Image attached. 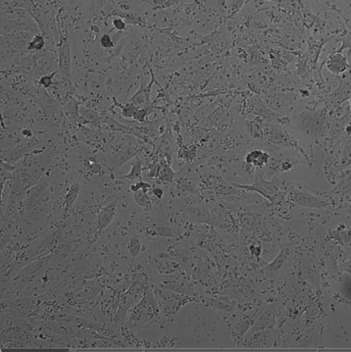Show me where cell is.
<instances>
[{"mask_svg": "<svg viewBox=\"0 0 351 352\" xmlns=\"http://www.w3.org/2000/svg\"><path fill=\"white\" fill-rule=\"evenodd\" d=\"M128 249L130 255L133 257L138 256L140 254L141 250V244L139 239L137 238L130 239L128 245Z\"/></svg>", "mask_w": 351, "mask_h": 352, "instance_id": "obj_11", "label": "cell"}, {"mask_svg": "<svg viewBox=\"0 0 351 352\" xmlns=\"http://www.w3.org/2000/svg\"><path fill=\"white\" fill-rule=\"evenodd\" d=\"M116 210V203H112L103 207L100 210L98 217L99 227L103 231L108 226L114 217Z\"/></svg>", "mask_w": 351, "mask_h": 352, "instance_id": "obj_3", "label": "cell"}, {"mask_svg": "<svg viewBox=\"0 0 351 352\" xmlns=\"http://www.w3.org/2000/svg\"><path fill=\"white\" fill-rule=\"evenodd\" d=\"M36 67L41 71H45L49 68V61L46 57H40L37 59Z\"/></svg>", "mask_w": 351, "mask_h": 352, "instance_id": "obj_15", "label": "cell"}, {"mask_svg": "<svg viewBox=\"0 0 351 352\" xmlns=\"http://www.w3.org/2000/svg\"><path fill=\"white\" fill-rule=\"evenodd\" d=\"M158 227L155 229V232H156L157 235H159L160 236L169 237L172 235V232L170 231L169 227L165 225H158Z\"/></svg>", "mask_w": 351, "mask_h": 352, "instance_id": "obj_17", "label": "cell"}, {"mask_svg": "<svg viewBox=\"0 0 351 352\" xmlns=\"http://www.w3.org/2000/svg\"><path fill=\"white\" fill-rule=\"evenodd\" d=\"M134 199L139 206H147L150 204L149 198L146 195V193L143 190H139L138 192H135L134 194Z\"/></svg>", "mask_w": 351, "mask_h": 352, "instance_id": "obj_12", "label": "cell"}, {"mask_svg": "<svg viewBox=\"0 0 351 352\" xmlns=\"http://www.w3.org/2000/svg\"><path fill=\"white\" fill-rule=\"evenodd\" d=\"M56 74V72H52V73L49 74H44V75L40 78V84H41L44 88H49L51 85L53 84V81L52 80H53V78Z\"/></svg>", "mask_w": 351, "mask_h": 352, "instance_id": "obj_13", "label": "cell"}, {"mask_svg": "<svg viewBox=\"0 0 351 352\" xmlns=\"http://www.w3.org/2000/svg\"><path fill=\"white\" fill-rule=\"evenodd\" d=\"M349 105H350V107L351 108V97L350 99H349Z\"/></svg>", "mask_w": 351, "mask_h": 352, "instance_id": "obj_20", "label": "cell"}, {"mask_svg": "<svg viewBox=\"0 0 351 352\" xmlns=\"http://www.w3.org/2000/svg\"><path fill=\"white\" fill-rule=\"evenodd\" d=\"M44 44H45V41L44 37L40 35H37L28 43L27 49L29 50H40L43 49Z\"/></svg>", "mask_w": 351, "mask_h": 352, "instance_id": "obj_10", "label": "cell"}, {"mask_svg": "<svg viewBox=\"0 0 351 352\" xmlns=\"http://www.w3.org/2000/svg\"><path fill=\"white\" fill-rule=\"evenodd\" d=\"M270 155L267 152L262 150H253L246 155L247 163L252 164L255 167H262L269 162Z\"/></svg>", "mask_w": 351, "mask_h": 352, "instance_id": "obj_4", "label": "cell"}, {"mask_svg": "<svg viewBox=\"0 0 351 352\" xmlns=\"http://www.w3.org/2000/svg\"><path fill=\"white\" fill-rule=\"evenodd\" d=\"M114 101L116 102V105L119 106V108L121 109V113L123 116L126 118H135L138 108L137 106H136L134 103H126L119 104V102L116 101L115 99H114Z\"/></svg>", "mask_w": 351, "mask_h": 352, "instance_id": "obj_9", "label": "cell"}, {"mask_svg": "<svg viewBox=\"0 0 351 352\" xmlns=\"http://www.w3.org/2000/svg\"><path fill=\"white\" fill-rule=\"evenodd\" d=\"M153 194L155 196H156V198H161L162 196H163V192H162L161 189H154V190L152 191Z\"/></svg>", "mask_w": 351, "mask_h": 352, "instance_id": "obj_19", "label": "cell"}, {"mask_svg": "<svg viewBox=\"0 0 351 352\" xmlns=\"http://www.w3.org/2000/svg\"><path fill=\"white\" fill-rule=\"evenodd\" d=\"M326 67L331 73L338 75L344 73L349 68L348 59L342 53L335 52L329 56L326 61Z\"/></svg>", "mask_w": 351, "mask_h": 352, "instance_id": "obj_1", "label": "cell"}, {"mask_svg": "<svg viewBox=\"0 0 351 352\" xmlns=\"http://www.w3.org/2000/svg\"><path fill=\"white\" fill-rule=\"evenodd\" d=\"M141 174H142V162L141 160H137L132 162L131 170L122 178L130 180H138L141 178Z\"/></svg>", "mask_w": 351, "mask_h": 352, "instance_id": "obj_8", "label": "cell"}, {"mask_svg": "<svg viewBox=\"0 0 351 352\" xmlns=\"http://www.w3.org/2000/svg\"><path fill=\"white\" fill-rule=\"evenodd\" d=\"M275 313L273 309H269L264 313L263 315L260 316L256 324L254 326V330L258 331L263 330L264 328H271L274 322Z\"/></svg>", "mask_w": 351, "mask_h": 352, "instance_id": "obj_5", "label": "cell"}, {"mask_svg": "<svg viewBox=\"0 0 351 352\" xmlns=\"http://www.w3.org/2000/svg\"><path fill=\"white\" fill-rule=\"evenodd\" d=\"M100 43L102 47L105 48V49H110V48L114 47V42H113L112 38L110 35L107 34L102 35V37H100Z\"/></svg>", "mask_w": 351, "mask_h": 352, "instance_id": "obj_14", "label": "cell"}, {"mask_svg": "<svg viewBox=\"0 0 351 352\" xmlns=\"http://www.w3.org/2000/svg\"><path fill=\"white\" fill-rule=\"evenodd\" d=\"M286 259H287V256H286L285 251H282L279 255L277 256L275 260H273V262L268 265L266 268L265 270L267 275L271 276L276 275L285 264Z\"/></svg>", "mask_w": 351, "mask_h": 352, "instance_id": "obj_6", "label": "cell"}, {"mask_svg": "<svg viewBox=\"0 0 351 352\" xmlns=\"http://www.w3.org/2000/svg\"><path fill=\"white\" fill-rule=\"evenodd\" d=\"M113 26L117 31H123L126 28V23L122 19L119 18L114 19L112 22Z\"/></svg>", "mask_w": 351, "mask_h": 352, "instance_id": "obj_18", "label": "cell"}, {"mask_svg": "<svg viewBox=\"0 0 351 352\" xmlns=\"http://www.w3.org/2000/svg\"><path fill=\"white\" fill-rule=\"evenodd\" d=\"M59 70L63 77H69L71 74V55L69 42L65 40L59 53Z\"/></svg>", "mask_w": 351, "mask_h": 352, "instance_id": "obj_2", "label": "cell"}, {"mask_svg": "<svg viewBox=\"0 0 351 352\" xmlns=\"http://www.w3.org/2000/svg\"><path fill=\"white\" fill-rule=\"evenodd\" d=\"M36 63L31 58H27L23 61L22 66L26 72H31L35 68Z\"/></svg>", "mask_w": 351, "mask_h": 352, "instance_id": "obj_16", "label": "cell"}, {"mask_svg": "<svg viewBox=\"0 0 351 352\" xmlns=\"http://www.w3.org/2000/svg\"><path fill=\"white\" fill-rule=\"evenodd\" d=\"M79 192H80V186L79 184H72L70 186L66 196H65L64 205L66 210L71 207L77 201Z\"/></svg>", "mask_w": 351, "mask_h": 352, "instance_id": "obj_7", "label": "cell"}]
</instances>
